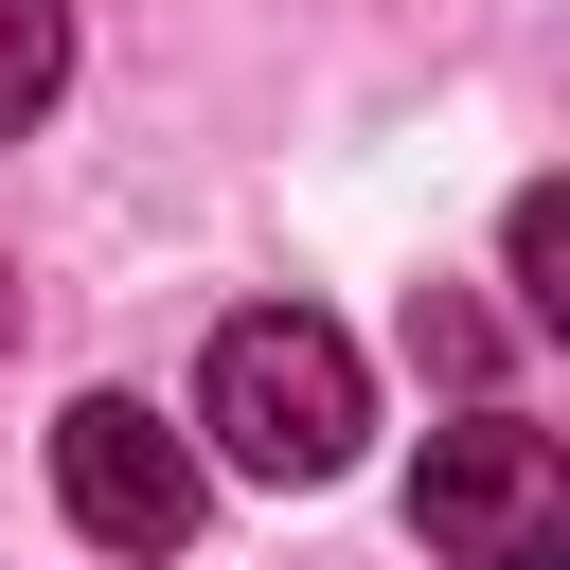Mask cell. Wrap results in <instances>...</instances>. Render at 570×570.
Here are the masks:
<instances>
[{"label": "cell", "instance_id": "cell-2", "mask_svg": "<svg viewBox=\"0 0 570 570\" xmlns=\"http://www.w3.org/2000/svg\"><path fill=\"white\" fill-rule=\"evenodd\" d=\"M410 517H428L445 570H552V552H570V463H552V428H517V410H445L428 463H410Z\"/></svg>", "mask_w": 570, "mask_h": 570}, {"label": "cell", "instance_id": "cell-5", "mask_svg": "<svg viewBox=\"0 0 570 570\" xmlns=\"http://www.w3.org/2000/svg\"><path fill=\"white\" fill-rule=\"evenodd\" d=\"M552 267H570V214H552V196H517V303H534V321H570V285H552Z\"/></svg>", "mask_w": 570, "mask_h": 570}, {"label": "cell", "instance_id": "cell-3", "mask_svg": "<svg viewBox=\"0 0 570 570\" xmlns=\"http://www.w3.org/2000/svg\"><path fill=\"white\" fill-rule=\"evenodd\" d=\"M53 499H71L89 552H178L214 481H196V428H160L142 392H71V428H53Z\"/></svg>", "mask_w": 570, "mask_h": 570}, {"label": "cell", "instance_id": "cell-1", "mask_svg": "<svg viewBox=\"0 0 570 570\" xmlns=\"http://www.w3.org/2000/svg\"><path fill=\"white\" fill-rule=\"evenodd\" d=\"M196 428H214V463H249V481H338V463L374 445V374H356L338 321L249 303V321H214V356H196Z\"/></svg>", "mask_w": 570, "mask_h": 570}, {"label": "cell", "instance_id": "cell-6", "mask_svg": "<svg viewBox=\"0 0 570 570\" xmlns=\"http://www.w3.org/2000/svg\"><path fill=\"white\" fill-rule=\"evenodd\" d=\"M0 338H18V285H0Z\"/></svg>", "mask_w": 570, "mask_h": 570}, {"label": "cell", "instance_id": "cell-4", "mask_svg": "<svg viewBox=\"0 0 570 570\" xmlns=\"http://www.w3.org/2000/svg\"><path fill=\"white\" fill-rule=\"evenodd\" d=\"M71 89V0H0V142Z\"/></svg>", "mask_w": 570, "mask_h": 570}]
</instances>
